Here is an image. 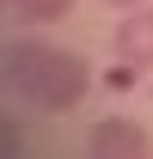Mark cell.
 Listing matches in <instances>:
<instances>
[{
	"mask_svg": "<svg viewBox=\"0 0 153 159\" xmlns=\"http://www.w3.org/2000/svg\"><path fill=\"white\" fill-rule=\"evenodd\" d=\"M104 6H116V12H135V6H153V0H104Z\"/></svg>",
	"mask_w": 153,
	"mask_h": 159,
	"instance_id": "5",
	"label": "cell"
},
{
	"mask_svg": "<svg viewBox=\"0 0 153 159\" xmlns=\"http://www.w3.org/2000/svg\"><path fill=\"white\" fill-rule=\"evenodd\" d=\"M19 12H25L31 25H55V19L74 12V0H19Z\"/></svg>",
	"mask_w": 153,
	"mask_h": 159,
	"instance_id": "4",
	"label": "cell"
},
{
	"mask_svg": "<svg viewBox=\"0 0 153 159\" xmlns=\"http://www.w3.org/2000/svg\"><path fill=\"white\" fill-rule=\"evenodd\" d=\"M86 159H153V141H147L141 122L104 116V122H92V135H86Z\"/></svg>",
	"mask_w": 153,
	"mask_h": 159,
	"instance_id": "2",
	"label": "cell"
},
{
	"mask_svg": "<svg viewBox=\"0 0 153 159\" xmlns=\"http://www.w3.org/2000/svg\"><path fill=\"white\" fill-rule=\"evenodd\" d=\"M116 61H129L141 74L153 67V6H135L116 19Z\"/></svg>",
	"mask_w": 153,
	"mask_h": 159,
	"instance_id": "3",
	"label": "cell"
},
{
	"mask_svg": "<svg viewBox=\"0 0 153 159\" xmlns=\"http://www.w3.org/2000/svg\"><path fill=\"white\" fill-rule=\"evenodd\" d=\"M6 80L19 86V98H31L37 110H74L86 92H92V67L74 49H55V43H12L0 55Z\"/></svg>",
	"mask_w": 153,
	"mask_h": 159,
	"instance_id": "1",
	"label": "cell"
}]
</instances>
